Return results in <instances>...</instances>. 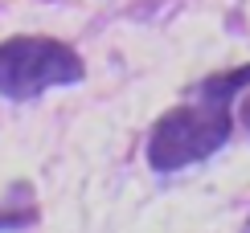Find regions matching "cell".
<instances>
[{
    "mask_svg": "<svg viewBox=\"0 0 250 233\" xmlns=\"http://www.w3.org/2000/svg\"><path fill=\"white\" fill-rule=\"evenodd\" d=\"M197 102L168 111L160 123L152 127L148 139V164L156 172H181L197 160H209L213 152H222V143L234 135V115L230 102L209 98V94L193 90Z\"/></svg>",
    "mask_w": 250,
    "mask_h": 233,
    "instance_id": "cell-1",
    "label": "cell"
},
{
    "mask_svg": "<svg viewBox=\"0 0 250 233\" xmlns=\"http://www.w3.org/2000/svg\"><path fill=\"white\" fill-rule=\"evenodd\" d=\"M82 58L54 37H8L0 41V94L4 98H37L54 86L82 82Z\"/></svg>",
    "mask_w": 250,
    "mask_h": 233,
    "instance_id": "cell-2",
    "label": "cell"
},
{
    "mask_svg": "<svg viewBox=\"0 0 250 233\" xmlns=\"http://www.w3.org/2000/svg\"><path fill=\"white\" fill-rule=\"evenodd\" d=\"M37 221V209H17V213H0V229H25Z\"/></svg>",
    "mask_w": 250,
    "mask_h": 233,
    "instance_id": "cell-3",
    "label": "cell"
},
{
    "mask_svg": "<svg viewBox=\"0 0 250 233\" xmlns=\"http://www.w3.org/2000/svg\"><path fill=\"white\" fill-rule=\"evenodd\" d=\"M246 127H250V102H246Z\"/></svg>",
    "mask_w": 250,
    "mask_h": 233,
    "instance_id": "cell-4",
    "label": "cell"
},
{
    "mask_svg": "<svg viewBox=\"0 0 250 233\" xmlns=\"http://www.w3.org/2000/svg\"><path fill=\"white\" fill-rule=\"evenodd\" d=\"M246 233H250V229H246Z\"/></svg>",
    "mask_w": 250,
    "mask_h": 233,
    "instance_id": "cell-5",
    "label": "cell"
}]
</instances>
